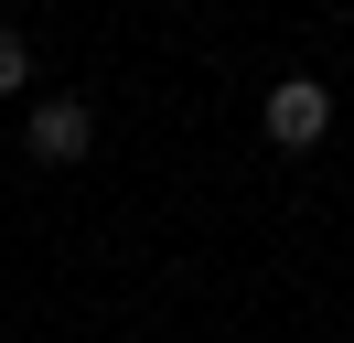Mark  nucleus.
Segmentation results:
<instances>
[{"mask_svg": "<svg viewBox=\"0 0 354 343\" xmlns=\"http://www.w3.org/2000/svg\"><path fill=\"white\" fill-rule=\"evenodd\" d=\"M258 118H268V140H279V150H311V140L333 129V86H311V75H279Z\"/></svg>", "mask_w": 354, "mask_h": 343, "instance_id": "obj_2", "label": "nucleus"}, {"mask_svg": "<svg viewBox=\"0 0 354 343\" xmlns=\"http://www.w3.org/2000/svg\"><path fill=\"white\" fill-rule=\"evenodd\" d=\"M22 150H32L44 172H75V161L97 150V107H86V97H44V107L22 118Z\"/></svg>", "mask_w": 354, "mask_h": 343, "instance_id": "obj_1", "label": "nucleus"}, {"mask_svg": "<svg viewBox=\"0 0 354 343\" xmlns=\"http://www.w3.org/2000/svg\"><path fill=\"white\" fill-rule=\"evenodd\" d=\"M22 86H32V43H22V33H0V97H22Z\"/></svg>", "mask_w": 354, "mask_h": 343, "instance_id": "obj_3", "label": "nucleus"}]
</instances>
